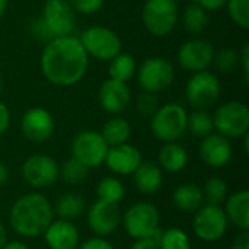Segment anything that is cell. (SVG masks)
<instances>
[{
	"instance_id": "cell-1",
	"label": "cell",
	"mask_w": 249,
	"mask_h": 249,
	"mask_svg": "<svg viewBox=\"0 0 249 249\" xmlns=\"http://www.w3.org/2000/svg\"><path fill=\"white\" fill-rule=\"evenodd\" d=\"M39 66L44 77L51 85L70 88L85 77L89 67V55L79 38L73 35L55 36L47 41Z\"/></svg>"
},
{
	"instance_id": "cell-2",
	"label": "cell",
	"mask_w": 249,
	"mask_h": 249,
	"mask_svg": "<svg viewBox=\"0 0 249 249\" xmlns=\"http://www.w3.org/2000/svg\"><path fill=\"white\" fill-rule=\"evenodd\" d=\"M53 220V206L39 193L20 196L9 210V225L22 238H38Z\"/></svg>"
},
{
	"instance_id": "cell-3",
	"label": "cell",
	"mask_w": 249,
	"mask_h": 249,
	"mask_svg": "<svg viewBox=\"0 0 249 249\" xmlns=\"http://www.w3.org/2000/svg\"><path fill=\"white\" fill-rule=\"evenodd\" d=\"M187 120L188 112L182 105L177 102L159 105L150 117V131L163 143L177 142L187 131Z\"/></svg>"
},
{
	"instance_id": "cell-4",
	"label": "cell",
	"mask_w": 249,
	"mask_h": 249,
	"mask_svg": "<svg viewBox=\"0 0 249 249\" xmlns=\"http://www.w3.org/2000/svg\"><path fill=\"white\" fill-rule=\"evenodd\" d=\"M179 12L177 0H146L142 20L147 32L155 36H166L178 23Z\"/></svg>"
},
{
	"instance_id": "cell-5",
	"label": "cell",
	"mask_w": 249,
	"mask_h": 249,
	"mask_svg": "<svg viewBox=\"0 0 249 249\" xmlns=\"http://www.w3.org/2000/svg\"><path fill=\"white\" fill-rule=\"evenodd\" d=\"M121 222L130 238H149L159 231L160 213L155 204L149 201H139L127 209L121 216Z\"/></svg>"
},
{
	"instance_id": "cell-6",
	"label": "cell",
	"mask_w": 249,
	"mask_h": 249,
	"mask_svg": "<svg viewBox=\"0 0 249 249\" xmlns=\"http://www.w3.org/2000/svg\"><path fill=\"white\" fill-rule=\"evenodd\" d=\"M79 41L86 54L99 61H111L123 50L120 35L107 26H90L85 29Z\"/></svg>"
},
{
	"instance_id": "cell-7",
	"label": "cell",
	"mask_w": 249,
	"mask_h": 249,
	"mask_svg": "<svg viewBox=\"0 0 249 249\" xmlns=\"http://www.w3.org/2000/svg\"><path fill=\"white\" fill-rule=\"evenodd\" d=\"M220 96V82L217 76L209 70L193 73L185 86V98L193 109L209 111Z\"/></svg>"
},
{
	"instance_id": "cell-8",
	"label": "cell",
	"mask_w": 249,
	"mask_h": 249,
	"mask_svg": "<svg viewBox=\"0 0 249 249\" xmlns=\"http://www.w3.org/2000/svg\"><path fill=\"white\" fill-rule=\"evenodd\" d=\"M213 124L216 133L231 139H239L249 131V109L244 102L229 101L220 105L214 115Z\"/></svg>"
},
{
	"instance_id": "cell-9",
	"label": "cell",
	"mask_w": 249,
	"mask_h": 249,
	"mask_svg": "<svg viewBox=\"0 0 249 249\" xmlns=\"http://www.w3.org/2000/svg\"><path fill=\"white\" fill-rule=\"evenodd\" d=\"M136 74L142 90L159 93L172 85L175 69L165 57H149L139 66Z\"/></svg>"
},
{
	"instance_id": "cell-10",
	"label": "cell",
	"mask_w": 249,
	"mask_h": 249,
	"mask_svg": "<svg viewBox=\"0 0 249 249\" xmlns=\"http://www.w3.org/2000/svg\"><path fill=\"white\" fill-rule=\"evenodd\" d=\"M228 217L222 206L203 204L194 214L193 231L198 239L207 244L220 241L228 232Z\"/></svg>"
},
{
	"instance_id": "cell-11",
	"label": "cell",
	"mask_w": 249,
	"mask_h": 249,
	"mask_svg": "<svg viewBox=\"0 0 249 249\" xmlns=\"http://www.w3.org/2000/svg\"><path fill=\"white\" fill-rule=\"evenodd\" d=\"M22 178L32 188H48L58 181L60 166L51 156L44 153H35L23 160Z\"/></svg>"
},
{
	"instance_id": "cell-12",
	"label": "cell",
	"mask_w": 249,
	"mask_h": 249,
	"mask_svg": "<svg viewBox=\"0 0 249 249\" xmlns=\"http://www.w3.org/2000/svg\"><path fill=\"white\" fill-rule=\"evenodd\" d=\"M70 149L71 156L90 169L104 163L109 146L105 143L101 133L93 130H85L73 137Z\"/></svg>"
},
{
	"instance_id": "cell-13",
	"label": "cell",
	"mask_w": 249,
	"mask_h": 249,
	"mask_svg": "<svg viewBox=\"0 0 249 249\" xmlns=\"http://www.w3.org/2000/svg\"><path fill=\"white\" fill-rule=\"evenodd\" d=\"M41 20L50 35L67 36L71 35L76 29V12L66 0H47L42 7Z\"/></svg>"
},
{
	"instance_id": "cell-14",
	"label": "cell",
	"mask_w": 249,
	"mask_h": 249,
	"mask_svg": "<svg viewBox=\"0 0 249 249\" xmlns=\"http://www.w3.org/2000/svg\"><path fill=\"white\" fill-rule=\"evenodd\" d=\"M214 47L204 38H193L185 41L177 54L179 66L191 73L209 70L214 58Z\"/></svg>"
},
{
	"instance_id": "cell-15",
	"label": "cell",
	"mask_w": 249,
	"mask_h": 249,
	"mask_svg": "<svg viewBox=\"0 0 249 249\" xmlns=\"http://www.w3.org/2000/svg\"><path fill=\"white\" fill-rule=\"evenodd\" d=\"M54 118L50 111L42 107H34L25 111L20 120V130L31 143H44L54 133Z\"/></svg>"
},
{
	"instance_id": "cell-16",
	"label": "cell",
	"mask_w": 249,
	"mask_h": 249,
	"mask_svg": "<svg viewBox=\"0 0 249 249\" xmlns=\"http://www.w3.org/2000/svg\"><path fill=\"white\" fill-rule=\"evenodd\" d=\"M88 225L96 236H108L121 225V212L118 204L96 200L88 212Z\"/></svg>"
},
{
	"instance_id": "cell-17",
	"label": "cell",
	"mask_w": 249,
	"mask_h": 249,
	"mask_svg": "<svg viewBox=\"0 0 249 249\" xmlns=\"http://www.w3.org/2000/svg\"><path fill=\"white\" fill-rule=\"evenodd\" d=\"M143 162L142 153L136 146L128 143H123L118 146H112L108 149L104 163L108 169L117 175H133L139 165Z\"/></svg>"
},
{
	"instance_id": "cell-18",
	"label": "cell",
	"mask_w": 249,
	"mask_h": 249,
	"mask_svg": "<svg viewBox=\"0 0 249 249\" xmlns=\"http://www.w3.org/2000/svg\"><path fill=\"white\" fill-rule=\"evenodd\" d=\"M200 158L210 168H223L232 159V144L231 140L219 133H212L203 137L200 144Z\"/></svg>"
},
{
	"instance_id": "cell-19",
	"label": "cell",
	"mask_w": 249,
	"mask_h": 249,
	"mask_svg": "<svg viewBox=\"0 0 249 249\" xmlns=\"http://www.w3.org/2000/svg\"><path fill=\"white\" fill-rule=\"evenodd\" d=\"M99 104L108 114L117 115L123 112L131 102V90L127 83L107 79L99 88Z\"/></svg>"
},
{
	"instance_id": "cell-20",
	"label": "cell",
	"mask_w": 249,
	"mask_h": 249,
	"mask_svg": "<svg viewBox=\"0 0 249 249\" xmlns=\"http://www.w3.org/2000/svg\"><path fill=\"white\" fill-rule=\"evenodd\" d=\"M42 235L50 249H76L80 244L79 229L70 220H53Z\"/></svg>"
},
{
	"instance_id": "cell-21",
	"label": "cell",
	"mask_w": 249,
	"mask_h": 249,
	"mask_svg": "<svg viewBox=\"0 0 249 249\" xmlns=\"http://www.w3.org/2000/svg\"><path fill=\"white\" fill-rule=\"evenodd\" d=\"M225 214L228 222L241 232L249 231V191L238 190L225 200Z\"/></svg>"
},
{
	"instance_id": "cell-22",
	"label": "cell",
	"mask_w": 249,
	"mask_h": 249,
	"mask_svg": "<svg viewBox=\"0 0 249 249\" xmlns=\"http://www.w3.org/2000/svg\"><path fill=\"white\" fill-rule=\"evenodd\" d=\"M134 184L137 190L144 196L156 194L163 182V171L155 162L146 160L139 165V168L133 174Z\"/></svg>"
},
{
	"instance_id": "cell-23",
	"label": "cell",
	"mask_w": 249,
	"mask_h": 249,
	"mask_svg": "<svg viewBox=\"0 0 249 249\" xmlns=\"http://www.w3.org/2000/svg\"><path fill=\"white\" fill-rule=\"evenodd\" d=\"M158 165L168 174L181 172L188 163V153L184 146L177 142H169L162 146L158 155Z\"/></svg>"
},
{
	"instance_id": "cell-24",
	"label": "cell",
	"mask_w": 249,
	"mask_h": 249,
	"mask_svg": "<svg viewBox=\"0 0 249 249\" xmlns=\"http://www.w3.org/2000/svg\"><path fill=\"white\" fill-rule=\"evenodd\" d=\"M174 206L184 213H196L204 204L203 188L196 184H181L172 194Z\"/></svg>"
},
{
	"instance_id": "cell-25",
	"label": "cell",
	"mask_w": 249,
	"mask_h": 249,
	"mask_svg": "<svg viewBox=\"0 0 249 249\" xmlns=\"http://www.w3.org/2000/svg\"><path fill=\"white\" fill-rule=\"evenodd\" d=\"M85 209H86V203L83 197H80L76 193H66L57 198L53 212L58 219L73 222L83 216Z\"/></svg>"
},
{
	"instance_id": "cell-26",
	"label": "cell",
	"mask_w": 249,
	"mask_h": 249,
	"mask_svg": "<svg viewBox=\"0 0 249 249\" xmlns=\"http://www.w3.org/2000/svg\"><path fill=\"white\" fill-rule=\"evenodd\" d=\"M101 136L104 137L105 143L109 147L118 146V144L128 142L131 136V125L123 117H112L104 124Z\"/></svg>"
},
{
	"instance_id": "cell-27",
	"label": "cell",
	"mask_w": 249,
	"mask_h": 249,
	"mask_svg": "<svg viewBox=\"0 0 249 249\" xmlns=\"http://www.w3.org/2000/svg\"><path fill=\"white\" fill-rule=\"evenodd\" d=\"M108 63H109V66H108V76H109V79L127 83L128 80H131L136 76V71H137L136 60H134L133 55H130L127 53L117 54Z\"/></svg>"
},
{
	"instance_id": "cell-28",
	"label": "cell",
	"mask_w": 249,
	"mask_h": 249,
	"mask_svg": "<svg viewBox=\"0 0 249 249\" xmlns=\"http://www.w3.org/2000/svg\"><path fill=\"white\" fill-rule=\"evenodd\" d=\"M182 25H184L185 31L193 35L201 34L203 31H206V28L209 25L207 10H204L201 6L191 1L182 13Z\"/></svg>"
},
{
	"instance_id": "cell-29",
	"label": "cell",
	"mask_w": 249,
	"mask_h": 249,
	"mask_svg": "<svg viewBox=\"0 0 249 249\" xmlns=\"http://www.w3.org/2000/svg\"><path fill=\"white\" fill-rule=\"evenodd\" d=\"M187 130L196 137H206L214 131L213 115L209 111L194 109V112L188 114L187 120Z\"/></svg>"
},
{
	"instance_id": "cell-30",
	"label": "cell",
	"mask_w": 249,
	"mask_h": 249,
	"mask_svg": "<svg viewBox=\"0 0 249 249\" xmlns=\"http://www.w3.org/2000/svg\"><path fill=\"white\" fill-rule=\"evenodd\" d=\"M96 194H98V200L118 204L124 198L125 188H124V184L118 178L105 177L96 185Z\"/></svg>"
},
{
	"instance_id": "cell-31",
	"label": "cell",
	"mask_w": 249,
	"mask_h": 249,
	"mask_svg": "<svg viewBox=\"0 0 249 249\" xmlns=\"http://www.w3.org/2000/svg\"><path fill=\"white\" fill-rule=\"evenodd\" d=\"M88 175H89V168L73 156L67 159L60 168V178L69 185L82 184L88 178Z\"/></svg>"
},
{
	"instance_id": "cell-32",
	"label": "cell",
	"mask_w": 249,
	"mask_h": 249,
	"mask_svg": "<svg viewBox=\"0 0 249 249\" xmlns=\"http://www.w3.org/2000/svg\"><path fill=\"white\" fill-rule=\"evenodd\" d=\"M204 201L207 204L222 206L228 198V185L220 177H212L206 181L203 188Z\"/></svg>"
},
{
	"instance_id": "cell-33",
	"label": "cell",
	"mask_w": 249,
	"mask_h": 249,
	"mask_svg": "<svg viewBox=\"0 0 249 249\" xmlns=\"http://www.w3.org/2000/svg\"><path fill=\"white\" fill-rule=\"evenodd\" d=\"M159 249H193L188 235L179 228H169L160 232Z\"/></svg>"
},
{
	"instance_id": "cell-34",
	"label": "cell",
	"mask_w": 249,
	"mask_h": 249,
	"mask_svg": "<svg viewBox=\"0 0 249 249\" xmlns=\"http://www.w3.org/2000/svg\"><path fill=\"white\" fill-rule=\"evenodd\" d=\"M213 64L222 73H233L236 67H239V53L233 48H222L214 53Z\"/></svg>"
},
{
	"instance_id": "cell-35",
	"label": "cell",
	"mask_w": 249,
	"mask_h": 249,
	"mask_svg": "<svg viewBox=\"0 0 249 249\" xmlns=\"http://www.w3.org/2000/svg\"><path fill=\"white\" fill-rule=\"evenodd\" d=\"M231 19L242 29L249 28V0H228L226 3Z\"/></svg>"
},
{
	"instance_id": "cell-36",
	"label": "cell",
	"mask_w": 249,
	"mask_h": 249,
	"mask_svg": "<svg viewBox=\"0 0 249 249\" xmlns=\"http://www.w3.org/2000/svg\"><path fill=\"white\" fill-rule=\"evenodd\" d=\"M159 108V101L156 93H150V92H144L142 90V93L137 96L136 99V109L142 117L150 118L156 109Z\"/></svg>"
},
{
	"instance_id": "cell-37",
	"label": "cell",
	"mask_w": 249,
	"mask_h": 249,
	"mask_svg": "<svg viewBox=\"0 0 249 249\" xmlns=\"http://www.w3.org/2000/svg\"><path fill=\"white\" fill-rule=\"evenodd\" d=\"M71 9L76 13H82V15H93L96 12H99L105 3V0H66Z\"/></svg>"
},
{
	"instance_id": "cell-38",
	"label": "cell",
	"mask_w": 249,
	"mask_h": 249,
	"mask_svg": "<svg viewBox=\"0 0 249 249\" xmlns=\"http://www.w3.org/2000/svg\"><path fill=\"white\" fill-rule=\"evenodd\" d=\"M76 249H115L114 245L104 239V236H93V238H89L86 239L85 242L79 244V247Z\"/></svg>"
},
{
	"instance_id": "cell-39",
	"label": "cell",
	"mask_w": 249,
	"mask_h": 249,
	"mask_svg": "<svg viewBox=\"0 0 249 249\" xmlns=\"http://www.w3.org/2000/svg\"><path fill=\"white\" fill-rule=\"evenodd\" d=\"M159 238H160V231H158L153 236L136 239L130 249H159Z\"/></svg>"
},
{
	"instance_id": "cell-40",
	"label": "cell",
	"mask_w": 249,
	"mask_h": 249,
	"mask_svg": "<svg viewBox=\"0 0 249 249\" xmlns=\"http://www.w3.org/2000/svg\"><path fill=\"white\" fill-rule=\"evenodd\" d=\"M191 1L198 4V6H201L207 12L219 10V9L225 7L226 3H228V0H191Z\"/></svg>"
},
{
	"instance_id": "cell-41",
	"label": "cell",
	"mask_w": 249,
	"mask_h": 249,
	"mask_svg": "<svg viewBox=\"0 0 249 249\" xmlns=\"http://www.w3.org/2000/svg\"><path fill=\"white\" fill-rule=\"evenodd\" d=\"M10 125V111L4 102L0 101V136H3Z\"/></svg>"
},
{
	"instance_id": "cell-42",
	"label": "cell",
	"mask_w": 249,
	"mask_h": 249,
	"mask_svg": "<svg viewBox=\"0 0 249 249\" xmlns=\"http://www.w3.org/2000/svg\"><path fill=\"white\" fill-rule=\"evenodd\" d=\"M239 66H242V71L245 74V80L249 77V44H245L242 51L239 53Z\"/></svg>"
},
{
	"instance_id": "cell-43",
	"label": "cell",
	"mask_w": 249,
	"mask_h": 249,
	"mask_svg": "<svg viewBox=\"0 0 249 249\" xmlns=\"http://www.w3.org/2000/svg\"><path fill=\"white\" fill-rule=\"evenodd\" d=\"M231 249H249V233L248 232H241L238 236L233 239Z\"/></svg>"
},
{
	"instance_id": "cell-44",
	"label": "cell",
	"mask_w": 249,
	"mask_h": 249,
	"mask_svg": "<svg viewBox=\"0 0 249 249\" xmlns=\"http://www.w3.org/2000/svg\"><path fill=\"white\" fill-rule=\"evenodd\" d=\"M1 249H31L26 244L20 242V241H12V242H6L4 247Z\"/></svg>"
},
{
	"instance_id": "cell-45",
	"label": "cell",
	"mask_w": 249,
	"mask_h": 249,
	"mask_svg": "<svg viewBox=\"0 0 249 249\" xmlns=\"http://www.w3.org/2000/svg\"><path fill=\"white\" fill-rule=\"evenodd\" d=\"M7 179H9V169L6 165L0 162V187H3L7 182Z\"/></svg>"
},
{
	"instance_id": "cell-46",
	"label": "cell",
	"mask_w": 249,
	"mask_h": 249,
	"mask_svg": "<svg viewBox=\"0 0 249 249\" xmlns=\"http://www.w3.org/2000/svg\"><path fill=\"white\" fill-rule=\"evenodd\" d=\"M7 242V232H6V228L4 225L0 222V249L4 247V244Z\"/></svg>"
},
{
	"instance_id": "cell-47",
	"label": "cell",
	"mask_w": 249,
	"mask_h": 249,
	"mask_svg": "<svg viewBox=\"0 0 249 249\" xmlns=\"http://www.w3.org/2000/svg\"><path fill=\"white\" fill-rule=\"evenodd\" d=\"M7 4H9V0H0V19H1V16L6 13Z\"/></svg>"
},
{
	"instance_id": "cell-48",
	"label": "cell",
	"mask_w": 249,
	"mask_h": 249,
	"mask_svg": "<svg viewBox=\"0 0 249 249\" xmlns=\"http://www.w3.org/2000/svg\"><path fill=\"white\" fill-rule=\"evenodd\" d=\"M1 90H3V79L0 76V93H1Z\"/></svg>"
}]
</instances>
